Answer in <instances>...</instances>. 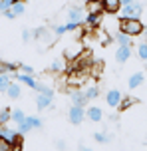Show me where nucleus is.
<instances>
[{"label":"nucleus","instance_id":"1","mask_svg":"<svg viewBox=\"0 0 147 151\" xmlns=\"http://www.w3.org/2000/svg\"><path fill=\"white\" fill-rule=\"evenodd\" d=\"M119 30L129 34V36H139V34H143L145 26L139 18H121L119 20Z\"/></svg>","mask_w":147,"mask_h":151},{"label":"nucleus","instance_id":"2","mask_svg":"<svg viewBox=\"0 0 147 151\" xmlns=\"http://www.w3.org/2000/svg\"><path fill=\"white\" fill-rule=\"evenodd\" d=\"M141 14H143V6L137 0L121 6V18H141Z\"/></svg>","mask_w":147,"mask_h":151},{"label":"nucleus","instance_id":"3","mask_svg":"<svg viewBox=\"0 0 147 151\" xmlns=\"http://www.w3.org/2000/svg\"><path fill=\"white\" fill-rule=\"evenodd\" d=\"M38 127H42V119H38V117H26L22 123H18L20 133H28L30 129H38Z\"/></svg>","mask_w":147,"mask_h":151},{"label":"nucleus","instance_id":"4","mask_svg":"<svg viewBox=\"0 0 147 151\" xmlns=\"http://www.w3.org/2000/svg\"><path fill=\"white\" fill-rule=\"evenodd\" d=\"M68 117L74 125H80L85 117V111H84V106H72L70 107V113H68Z\"/></svg>","mask_w":147,"mask_h":151},{"label":"nucleus","instance_id":"5","mask_svg":"<svg viewBox=\"0 0 147 151\" xmlns=\"http://www.w3.org/2000/svg\"><path fill=\"white\" fill-rule=\"evenodd\" d=\"M64 54H66V60L74 62V60H77V58H80V56L84 54V48H82V44H80V42H76L74 46H68Z\"/></svg>","mask_w":147,"mask_h":151},{"label":"nucleus","instance_id":"6","mask_svg":"<svg viewBox=\"0 0 147 151\" xmlns=\"http://www.w3.org/2000/svg\"><path fill=\"white\" fill-rule=\"evenodd\" d=\"M84 10H82V6H70V10H68V20L70 22H76V24H82L84 22Z\"/></svg>","mask_w":147,"mask_h":151},{"label":"nucleus","instance_id":"7","mask_svg":"<svg viewBox=\"0 0 147 151\" xmlns=\"http://www.w3.org/2000/svg\"><path fill=\"white\" fill-rule=\"evenodd\" d=\"M105 101H108L109 107H117L121 104V91L119 90H109L108 93H105Z\"/></svg>","mask_w":147,"mask_h":151},{"label":"nucleus","instance_id":"8","mask_svg":"<svg viewBox=\"0 0 147 151\" xmlns=\"http://www.w3.org/2000/svg\"><path fill=\"white\" fill-rule=\"evenodd\" d=\"M32 34H34V38H38L40 42H44L46 46H50V44H52V40H54V38H52V34H50L46 28H38V30H34Z\"/></svg>","mask_w":147,"mask_h":151},{"label":"nucleus","instance_id":"9","mask_svg":"<svg viewBox=\"0 0 147 151\" xmlns=\"http://www.w3.org/2000/svg\"><path fill=\"white\" fill-rule=\"evenodd\" d=\"M129 56H131V46H119L115 52V60L119 64H123V62L129 60Z\"/></svg>","mask_w":147,"mask_h":151},{"label":"nucleus","instance_id":"10","mask_svg":"<svg viewBox=\"0 0 147 151\" xmlns=\"http://www.w3.org/2000/svg\"><path fill=\"white\" fill-rule=\"evenodd\" d=\"M18 133H20V131H14V129H8V127H0V135L4 137L6 141H10L12 145L20 141V139H18Z\"/></svg>","mask_w":147,"mask_h":151},{"label":"nucleus","instance_id":"11","mask_svg":"<svg viewBox=\"0 0 147 151\" xmlns=\"http://www.w3.org/2000/svg\"><path fill=\"white\" fill-rule=\"evenodd\" d=\"M87 12H92V14H101V12H105V6H103L101 0H87Z\"/></svg>","mask_w":147,"mask_h":151},{"label":"nucleus","instance_id":"12","mask_svg":"<svg viewBox=\"0 0 147 151\" xmlns=\"http://www.w3.org/2000/svg\"><path fill=\"white\" fill-rule=\"evenodd\" d=\"M101 22V14H92V12H87V16L84 18V24L87 28H98Z\"/></svg>","mask_w":147,"mask_h":151},{"label":"nucleus","instance_id":"13","mask_svg":"<svg viewBox=\"0 0 147 151\" xmlns=\"http://www.w3.org/2000/svg\"><path fill=\"white\" fill-rule=\"evenodd\" d=\"M36 107H38V109H48V107H52V98H50V96H44V93H38V98H36Z\"/></svg>","mask_w":147,"mask_h":151},{"label":"nucleus","instance_id":"14","mask_svg":"<svg viewBox=\"0 0 147 151\" xmlns=\"http://www.w3.org/2000/svg\"><path fill=\"white\" fill-rule=\"evenodd\" d=\"M101 2L105 6V12H109V14H113L121 8V0H101Z\"/></svg>","mask_w":147,"mask_h":151},{"label":"nucleus","instance_id":"15","mask_svg":"<svg viewBox=\"0 0 147 151\" xmlns=\"http://www.w3.org/2000/svg\"><path fill=\"white\" fill-rule=\"evenodd\" d=\"M16 80L20 83H24V86H28V88H34V90H36V86H38L36 80H34L30 74H20V76H16Z\"/></svg>","mask_w":147,"mask_h":151},{"label":"nucleus","instance_id":"16","mask_svg":"<svg viewBox=\"0 0 147 151\" xmlns=\"http://www.w3.org/2000/svg\"><path fill=\"white\" fill-rule=\"evenodd\" d=\"M72 101H74V106H85V101H87V98H85L84 91H72Z\"/></svg>","mask_w":147,"mask_h":151},{"label":"nucleus","instance_id":"17","mask_svg":"<svg viewBox=\"0 0 147 151\" xmlns=\"http://www.w3.org/2000/svg\"><path fill=\"white\" fill-rule=\"evenodd\" d=\"M141 83H143V74H141V72H135V74L129 78V88L135 90V88H139Z\"/></svg>","mask_w":147,"mask_h":151},{"label":"nucleus","instance_id":"18","mask_svg":"<svg viewBox=\"0 0 147 151\" xmlns=\"http://www.w3.org/2000/svg\"><path fill=\"white\" fill-rule=\"evenodd\" d=\"M85 113H87V117L92 121H101V117H103V111H101L100 107H90Z\"/></svg>","mask_w":147,"mask_h":151},{"label":"nucleus","instance_id":"19","mask_svg":"<svg viewBox=\"0 0 147 151\" xmlns=\"http://www.w3.org/2000/svg\"><path fill=\"white\" fill-rule=\"evenodd\" d=\"M8 96H10L12 99H18L20 96H22V88H20L16 82H12V83H10V88H8Z\"/></svg>","mask_w":147,"mask_h":151},{"label":"nucleus","instance_id":"20","mask_svg":"<svg viewBox=\"0 0 147 151\" xmlns=\"http://www.w3.org/2000/svg\"><path fill=\"white\" fill-rule=\"evenodd\" d=\"M10 83H12V80H10V74H0V91H8V88H10Z\"/></svg>","mask_w":147,"mask_h":151},{"label":"nucleus","instance_id":"21","mask_svg":"<svg viewBox=\"0 0 147 151\" xmlns=\"http://www.w3.org/2000/svg\"><path fill=\"white\" fill-rule=\"evenodd\" d=\"M129 38H131L129 34H125V32L119 30V32L115 34V42H117L119 46H129Z\"/></svg>","mask_w":147,"mask_h":151},{"label":"nucleus","instance_id":"22","mask_svg":"<svg viewBox=\"0 0 147 151\" xmlns=\"http://www.w3.org/2000/svg\"><path fill=\"white\" fill-rule=\"evenodd\" d=\"M36 91H38V93H44V96H50V98H54V90L48 88V86H44V83H38V86H36Z\"/></svg>","mask_w":147,"mask_h":151},{"label":"nucleus","instance_id":"23","mask_svg":"<svg viewBox=\"0 0 147 151\" xmlns=\"http://www.w3.org/2000/svg\"><path fill=\"white\" fill-rule=\"evenodd\" d=\"M85 98L87 99H93V98H98V93H100V90L95 88V86H90V88H85Z\"/></svg>","mask_w":147,"mask_h":151},{"label":"nucleus","instance_id":"24","mask_svg":"<svg viewBox=\"0 0 147 151\" xmlns=\"http://www.w3.org/2000/svg\"><path fill=\"white\" fill-rule=\"evenodd\" d=\"M10 119H12V111H10V109H2V111H0V125L8 123Z\"/></svg>","mask_w":147,"mask_h":151},{"label":"nucleus","instance_id":"25","mask_svg":"<svg viewBox=\"0 0 147 151\" xmlns=\"http://www.w3.org/2000/svg\"><path fill=\"white\" fill-rule=\"evenodd\" d=\"M50 70H52L54 74H60V72L64 70V62L62 60H54L52 64H50Z\"/></svg>","mask_w":147,"mask_h":151},{"label":"nucleus","instance_id":"26","mask_svg":"<svg viewBox=\"0 0 147 151\" xmlns=\"http://www.w3.org/2000/svg\"><path fill=\"white\" fill-rule=\"evenodd\" d=\"M24 119H26V115H24L22 109H14V111H12V121H16V123H22Z\"/></svg>","mask_w":147,"mask_h":151},{"label":"nucleus","instance_id":"27","mask_svg":"<svg viewBox=\"0 0 147 151\" xmlns=\"http://www.w3.org/2000/svg\"><path fill=\"white\" fill-rule=\"evenodd\" d=\"M137 56H139L143 62H147V42L139 44V48H137Z\"/></svg>","mask_w":147,"mask_h":151},{"label":"nucleus","instance_id":"28","mask_svg":"<svg viewBox=\"0 0 147 151\" xmlns=\"http://www.w3.org/2000/svg\"><path fill=\"white\" fill-rule=\"evenodd\" d=\"M24 10H26V8H24V2H16V4H12V12H14L16 16H22Z\"/></svg>","mask_w":147,"mask_h":151},{"label":"nucleus","instance_id":"29","mask_svg":"<svg viewBox=\"0 0 147 151\" xmlns=\"http://www.w3.org/2000/svg\"><path fill=\"white\" fill-rule=\"evenodd\" d=\"M93 139L98 141V143H108L111 137L109 135H105V133H93Z\"/></svg>","mask_w":147,"mask_h":151},{"label":"nucleus","instance_id":"30","mask_svg":"<svg viewBox=\"0 0 147 151\" xmlns=\"http://www.w3.org/2000/svg\"><path fill=\"white\" fill-rule=\"evenodd\" d=\"M0 151H12V143L6 141L2 135H0Z\"/></svg>","mask_w":147,"mask_h":151},{"label":"nucleus","instance_id":"31","mask_svg":"<svg viewBox=\"0 0 147 151\" xmlns=\"http://www.w3.org/2000/svg\"><path fill=\"white\" fill-rule=\"evenodd\" d=\"M12 4H14L12 0H0V12L4 14L6 10H10V8H12Z\"/></svg>","mask_w":147,"mask_h":151},{"label":"nucleus","instance_id":"32","mask_svg":"<svg viewBox=\"0 0 147 151\" xmlns=\"http://www.w3.org/2000/svg\"><path fill=\"white\" fill-rule=\"evenodd\" d=\"M54 32L58 34V36H62V34L68 32V28H66V24H58V26H54Z\"/></svg>","mask_w":147,"mask_h":151},{"label":"nucleus","instance_id":"33","mask_svg":"<svg viewBox=\"0 0 147 151\" xmlns=\"http://www.w3.org/2000/svg\"><path fill=\"white\" fill-rule=\"evenodd\" d=\"M133 104H135V99H133V98H125L123 104H119V106H121V109H127V107H131Z\"/></svg>","mask_w":147,"mask_h":151},{"label":"nucleus","instance_id":"34","mask_svg":"<svg viewBox=\"0 0 147 151\" xmlns=\"http://www.w3.org/2000/svg\"><path fill=\"white\" fill-rule=\"evenodd\" d=\"M32 36H34V34H32L30 30H24V32H22V40H24V42H30Z\"/></svg>","mask_w":147,"mask_h":151},{"label":"nucleus","instance_id":"35","mask_svg":"<svg viewBox=\"0 0 147 151\" xmlns=\"http://www.w3.org/2000/svg\"><path fill=\"white\" fill-rule=\"evenodd\" d=\"M22 74H34V68H32V66H22Z\"/></svg>","mask_w":147,"mask_h":151},{"label":"nucleus","instance_id":"36","mask_svg":"<svg viewBox=\"0 0 147 151\" xmlns=\"http://www.w3.org/2000/svg\"><path fill=\"white\" fill-rule=\"evenodd\" d=\"M56 147H58L60 151H64V149H66V141H64V139H60V141L56 143Z\"/></svg>","mask_w":147,"mask_h":151},{"label":"nucleus","instance_id":"37","mask_svg":"<svg viewBox=\"0 0 147 151\" xmlns=\"http://www.w3.org/2000/svg\"><path fill=\"white\" fill-rule=\"evenodd\" d=\"M4 16H6V18H10V20H12V18H16V14L12 12V8H10V10H6V12H4Z\"/></svg>","mask_w":147,"mask_h":151},{"label":"nucleus","instance_id":"38","mask_svg":"<svg viewBox=\"0 0 147 151\" xmlns=\"http://www.w3.org/2000/svg\"><path fill=\"white\" fill-rule=\"evenodd\" d=\"M129 2H133V0H121V6H123V4H129Z\"/></svg>","mask_w":147,"mask_h":151},{"label":"nucleus","instance_id":"39","mask_svg":"<svg viewBox=\"0 0 147 151\" xmlns=\"http://www.w3.org/2000/svg\"><path fill=\"white\" fill-rule=\"evenodd\" d=\"M12 2H14V4H16V2H24V0H12Z\"/></svg>","mask_w":147,"mask_h":151},{"label":"nucleus","instance_id":"40","mask_svg":"<svg viewBox=\"0 0 147 151\" xmlns=\"http://www.w3.org/2000/svg\"><path fill=\"white\" fill-rule=\"evenodd\" d=\"M143 32H145V36H147V28H145V30H143Z\"/></svg>","mask_w":147,"mask_h":151},{"label":"nucleus","instance_id":"41","mask_svg":"<svg viewBox=\"0 0 147 151\" xmlns=\"http://www.w3.org/2000/svg\"><path fill=\"white\" fill-rule=\"evenodd\" d=\"M0 127H2V125H0Z\"/></svg>","mask_w":147,"mask_h":151}]
</instances>
